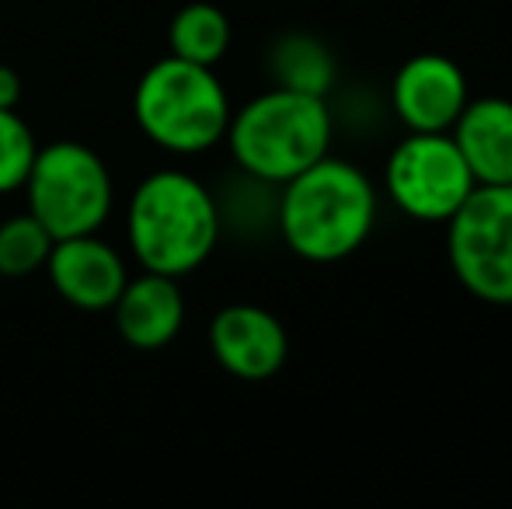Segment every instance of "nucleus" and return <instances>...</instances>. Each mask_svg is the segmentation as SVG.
I'll use <instances>...</instances> for the list:
<instances>
[{
  "mask_svg": "<svg viewBox=\"0 0 512 509\" xmlns=\"http://www.w3.org/2000/svg\"><path fill=\"white\" fill-rule=\"evenodd\" d=\"M380 196L373 178L345 157L324 154L279 185L276 234L310 265L345 262L370 241Z\"/></svg>",
  "mask_w": 512,
  "mask_h": 509,
  "instance_id": "nucleus-1",
  "label": "nucleus"
},
{
  "mask_svg": "<svg viewBox=\"0 0 512 509\" xmlns=\"http://www.w3.org/2000/svg\"><path fill=\"white\" fill-rule=\"evenodd\" d=\"M223 238L216 196L206 182L161 168L133 189L126 203V241L136 262L164 276H189L209 262Z\"/></svg>",
  "mask_w": 512,
  "mask_h": 509,
  "instance_id": "nucleus-2",
  "label": "nucleus"
},
{
  "mask_svg": "<svg viewBox=\"0 0 512 509\" xmlns=\"http://www.w3.org/2000/svg\"><path fill=\"white\" fill-rule=\"evenodd\" d=\"M223 140L237 171L269 185H283L321 161L324 154H331L335 112L328 98L269 88L230 116Z\"/></svg>",
  "mask_w": 512,
  "mask_h": 509,
  "instance_id": "nucleus-3",
  "label": "nucleus"
},
{
  "mask_svg": "<svg viewBox=\"0 0 512 509\" xmlns=\"http://www.w3.org/2000/svg\"><path fill=\"white\" fill-rule=\"evenodd\" d=\"M234 105L216 67L164 56L150 63L133 91V119L154 147L196 157L223 143Z\"/></svg>",
  "mask_w": 512,
  "mask_h": 509,
  "instance_id": "nucleus-4",
  "label": "nucleus"
},
{
  "mask_svg": "<svg viewBox=\"0 0 512 509\" xmlns=\"http://www.w3.org/2000/svg\"><path fill=\"white\" fill-rule=\"evenodd\" d=\"M21 189L28 213L56 241L98 234L115 206L112 171L102 154L81 140H56L39 147Z\"/></svg>",
  "mask_w": 512,
  "mask_h": 509,
  "instance_id": "nucleus-5",
  "label": "nucleus"
},
{
  "mask_svg": "<svg viewBox=\"0 0 512 509\" xmlns=\"http://www.w3.org/2000/svg\"><path fill=\"white\" fill-rule=\"evenodd\" d=\"M443 227L446 262L464 293L512 307V185H474Z\"/></svg>",
  "mask_w": 512,
  "mask_h": 509,
  "instance_id": "nucleus-6",
  "label": "nucleus"
},
{
  "mask_svg": "<svg viewBox=\"0 0 512 509\" xmlns=\"http://www.w3.org/2000/svg\"><path fill=\"white\" fill-rule=\"evenodd\" d=\"M474 175L450 133H405L384 164V196L415 224H446L474 192Z\"/></svg>",
  "mask_w": 512,
  "mask_h": 509,
  "instance_id": "nucleus-7",
  "label": "nucleus"
},
{
  "mask_svg": "<svg viewBox=\"0 0 512 509\" xmlns=\"http://www.w3.org/2000/svg\"><path fill=\"white\" fill-rule=\"evenodd\" d=\"M387 98L405 133H450L471 102V81L450 56L415 53L394 70Z\"/></svg>",
  "mask_w": 512,
  "mask_h": 509,
  "instance_id": "nucleus-8",
  "label": "nucleus"
},
{
  "mask_svg": "<svg viewBox=\"0 0 512 509\" xmlns=\"http://www.w3.org/2000/svg\"><path fill=\"white\" fill-rule=\"evenodd\" d=\"M209 353L237 381H272L290 360V332L262 304H227L209 321Z\"/></svg>",
  "mask_w": 512,
  "mask_h": 509,
  "instance_id": "nucleus-9",
  "label": "nucleus"
},
{
  "mask_svg": "<svg viewBox=\"0 0 512 509\" xmlns=\"http://www.w3.org/2000/svg\"><path fill=\"white\" fill-rule=\"evenodd\" d=\"M49 286L77 311H108L129 279L126 258L98 234L53 241L46 258Z\"/></svg>",
  "mask_w": 512,
  "mask_h": 509,
  "instance_id": "nucleus-10",
  "label": "nucleus"
},
{
  "mask_svg": "<svg viewBox=\"0 0 512 509\" xmlns=\"http://www.w3.org/2000/svg\"><path fill=\"white\" fill-rule=\"evenodd\" d=\"M115 318V332L122 342L140 353H157L171 346L185 325V293L175 276L143 269L129 276L115 304L108 307Z\"/></svg>",
  "mask_w": 512,
  "mask_h": 509,
  "instance_id": "nucleus-11",
  "label": "nucleus"
},
{
  "mask_svg": "<svg viewBox=\"0 0 512 509\" xmlns=\"http://www.w3.org/2000/svg\"><path fill=\"white\" fill-rule=\"evenodd\" d=\"M478 185H512V98H471L450 129Z\"/></svg>",
  "mask_w": 512,
  "mask_h": 509,
  "instance_id": "nucleus-12",
  "label": "nucleus"
},
{
  "mask_svg": "<svg viewBox=\"0 0 512 509\" xmlns=\"http://www.w3.org/2000/svg\"><path fill=\"white\" fill-rule=\"evenodd\" d=\"M265 70L272 88L300 91V95L328 98L338 84V60L324 39L314 32H283L269 46Z\"/></svg>",
  "mask_w": 512,
  "mask_h": 509,
  "instance_id": "nucleus-13",
  "label": "nucleus"
},
{
  "mask_svg": "<svg viewBox=\"0 0 512 509\" xmlns=\"http://www.w3.org/2000/svg\"><path fill=\"white\" fill-rule=\"evenodd\" d=\"M230 42H234V28H230L227 11L209 0H192L178 7L168 25V53L199 63V67H216L227 56Z\"/></svg>",
  "mask_w": 512,
  "mask_h": 509,
  "instance_id": "nucleus-14",
  "label": "nucleus"
},
{
  "mask_svg": "<svg viewBox=\"0 0 512 509\" xmlns=\"http://www.w3.org/2000/svg\"><path fill=\"white\" fill-rule=\"evenodd\" d=\"M53 234L32 217V213H18V217L0 220V276L21 279L32 272L46 269V258L53 252Z\"/></svg>",
  "mask_w": 512,
  "mask_h": 509,
  "instance_id": "nucleus-15",
  "label": "nucleus"
},
{
  "mask_svg": "<svg viewBox=\"0 0 512 509\" xmlns=\"http://www.w3.org/2000/svg\"><path fill=\"white\" fill-rule=\"evenodd\" d=\"M35 154H39V140L32 126L14 109H0V196L25 185Z\"/></svg>",
  "mask_w": 512,
  "mask_h": 509,
  "instance_id": "nucleus-16",
  "label": "nucleus"
},
{
  "mask_svg": "<svg viewBox=\"0 0 512 509\" xmlns=\"http://www.w3.org/2000/svg\"><path fill=\"white\" fill-rule=\"evenodd\" d=\"M18 98H21L18 70L0 63V109H18Z\"/></svg>",
  "mask_w": 512,
  "mask_h": 509,
  "instance_id": "nucleus-17",
  "label": "nucleus"
}]
</instances>
